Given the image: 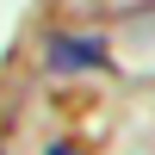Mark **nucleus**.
Here are the masks:
<instances>
[{"label": "nucleus", "instance_id": "1", "mask_svg": "<svg viewBox=\"0 0 155 155\" xmlns=\"http://www.w3.org/2000/svg\"><path fill=\"white\" fill-rule=\"evenodd\" d=\"M44 68L50 74H93V68H112V50L99 31H62V37H50Z\"/></svg>", "mask_w": 155, "mask_h": 155}, {"label": "nucleus", "instance_id": "2", "mask_svg": "<svg viewBox=\"0 0 155 155\" xmlns=\"http://www.w3.org/2000/svg\"><path fill=\"white\" fill-rule=\"evenodd\" d=\"M44 155H87V149H81V143H50Z\"/></svg>", "mask_w": 155, "mask_h": 155}, {"label": "nucleus", "instance_id": "3", "mask_svg": "<svg viewBox=\"0 0 155 155\" xmlns=\"http://www.w3.org/2000/svg\"><path fill=\"white\" fill-rule=\"evenodd\" d=\"M0 155H6V149H0Z\"/></svg>", "mask_w": 155, "mask_h": 155}]
</instances>
